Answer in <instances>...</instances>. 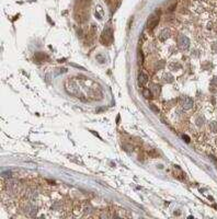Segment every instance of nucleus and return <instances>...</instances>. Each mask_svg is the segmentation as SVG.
I'll list each match as a JSON object with an SVG mask.
<instances>
[{"label": "nucleus", "instance_id": "nucleus-3", "mask_svg": "<svg viewBox=\"0 0 217 219\" xmlns=\"http://www.w3.org/2000/svg\"><path fill=\"white\" fill-rule=\"evenodd\" d=\"M181 106H182V108H184V110H190L193 106V101L190 97H182L181 99Z\"/></svg>", "mask_w": 217, "mask_h": 219}, {"label": "nucleus", "instance_id": "nucleus-1", "mask_svg": "<svg viewBox=\"0 0 217 219\" xmlns=\"http://www.w3.org/2000/svg\"><path fill=\"white\" fill-rule=\"evenodd\" d=\"M179 47H180V49L182 50H185L188 49L189 46H190V41H189L188 37H185V36H181L180 39H179Z\"/></svg>", "mask_w": 217, "mask_h": 219}, {"label": "nucleus", "instance_id": "nucleus-2", "mask_svg": "<svg viewBox=\"0 0 217 219\" xmlns=\"http://www.w3.org/2000/svg\"><path fill=\"white\" fill-rule=\"evenodd\" d=\"M159 15H151L150 18L148 19V21H147V23H146V26H148L149 29H152L154 26H156V25L158 24V22H159Z\"/></svg>", "mask_w": 217, "mask_h": 219}, {"label": "nucleus", "instance_id": "nucleus-5", "mask_svg": "<svg viewBox=\"0 0 217 219\" xmlns=\"http://www.w3.org/2000/svg\"><path fill=\"white\" fill-rule=\"evenodd\" d=\"M138 82H139L141 86L145 87L147 84V82H148V76L146 75L145 72H141L139 76H138Z\"/></svg>", "mask_w": 217, "mask_h": 219}, {"label": "nucleus", "instance_id": "nucleus-4", "mask_svg": "<svg viewBox=\"0 0 217 219\" xmlns=\"http://www.w3.org/2000/svg\"><path fill=\"white\" fill-rule=\"evenodd\" d=\"M111 40H112V35H111V31L110 30H105L104 32L102 33V37H101V41L103 42V43L105 44V45H108L110 44V42H111Z\"/></svg>", "mask_w": 217, "mask_h": 219}, {"label": "nucleus", "instance_id": "nucleus-6", "mask_svg": "<svg viewBox=\"0 0 217 219\" xmlns=\"http://www.w3.org/2000/svg\"><path fill=\"white\" fill-rule=\"evenodd\" d=\"M143 93H144V97H148V99H150V97H152V94H151V92H150L149 90H147V89H145V90H144V92H143Z\"/></svg>", "mask_w": 217, "mask_h": 219}]
</instances>
